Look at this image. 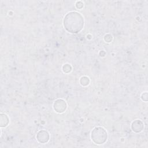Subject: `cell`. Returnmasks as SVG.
I'll list each match as a JSON object with an SVG mask.
<instances>
[{"mask_svg":"<svg viewBox=\"0 0 148 148\" xmlns=\"http://www.w3.org/2000/svg\"><path fill=\"white\" fill-rule=\"evenodd\" d=\"M54 108L56 112L62 113L65 110L66 108V103L62 99H57L54 103Z\"/></svg>","mask_w":148,"mask_h":148,"instance_id":"obj_3","label":"cell"},{"mask_svg":"<svg viewBox=\"0 0 148 148\" xmlns=\"http://www.w3.org/2000/svg\"><path fill=\"white\" fill-rule=\"evenodd\" d=\"M107 138V132L102 127H96L91 132V139L95 144L101 145L104 143L106 141Z\"/></svg>","mask_w":148,"mask_h":148,"instance_id":"obj_2","label":"cell"},{"mask_svg":"<svg viewBox=\"0 0 148 148\" xmlns=\"http://www.w3.org/2000/svg\"><path fill=\"white\" fill-rule=\"evenodd\" d=\"M82 78L84 80V82H81V84H82L83 86H86V85H87V84H88V83H89V80H87L88 79V78L87 77H82Z\"/></svg>","mask_w":148,"mask_h":148,"instance_id":"obj_6","label":"cell"},{"mask_svg":"<svg viewBox=\"0 0 148 148\" xmlns=\"http://www.w3.org/2000/svg\"><path fill=\"white\" fill-rule=\"evenodd\" d=\"M36 138L39 142L44 143H46L49 140V135L46 131L42 130L38 133L36 135Z\"/></svg>","mask_w":148,"mask_h":148,"instance_id":"obj_4","label":"cell"},{"mask_svg":"<svg viewBox=\"0 0 148 148\" xmlns=\"http://www.w3.org/2000/svg\"><path fill=\"white\" fill-rule=\"evenodd\" d=\"M83 25V17L78 12H71L64 18V26L69 32L76 34L82 30Z\"/></svg>","mask_w":148,"mask_h":148,"instance_id":"obj_1","label":"cell"},{"mask_svg":"<svg viewBox=\"0 0 148 148\" xmlns=\"http://www.w3.org/2000/svg\"><path fill=\"white\" fill-rule=\"evenodd\" d=\"M143 128V123L140 120H136L132 124V129L136 132H140Z\"/></svg>","mask_w":148,"mask_h":148,"instance_id":"obj_5","label":"cell"}]
</instances>
